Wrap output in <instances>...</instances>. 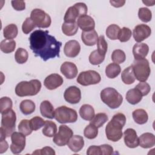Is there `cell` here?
I'll return each mask as SVG.
<instances>
[{
  "instance_id": "6da1fadb",
  "label": "cell",
  "mask_w": 155,
  "mask_h": 155,
  "mask_svg": "<svg viewBox=\"0 0 155 155\" xmlns=\"http://www.w3.org/2000/svg\"><path fill=\"white\" fill-rule=\"evenodd\" d=\"M30 48L36 56H39L44 61L55 57H59L62 42L49 35L47 30H36L30 36Z\"/></svg>"
},
{
  "instance_id": "7a4b0ae2",
  "label": "cell",
  "mask_w": 155,
  "mask_h": 155,
  "mask_svg": "<svg viewBox=\"0 0 155 155\" xmlns=\"http://www.w3.org/2000/svg\"><path fill=\"white\" fill-rule=\"evenodd\" d=\"M126 123V117L121 113L114 114L105 127L107 138L111 141L117 142L122 137V128Z\"/></svg>"
},
{
  "instance_id": "3957f363",
  "label": "cell",
  "mask_w": 155,
  "mask_h": 155,
  "mask_svg": "<svg viewBox=\"0 0 155 155\" xmlns=\"http://www.w3.org/2000/svg\"><path fill=\"white\" fill-rule=\"evenodd\" d=\"M1 114L0 140H3L11 136L15 130L16 116L15 112L12 109L4 111Z\"/></svg>"
},
{
  "instance_id": "277c9868",
  "label": "cell",
  "mask_w": 155,
  "mask_h": 155,
  "mask_svg": "<svg viewBox=\"0 0 155 155\" xmlns=\"http://www.w3.org/2000/svg\"><path fill=\"white\" fill-rule=\"evenodd\" d=\"M41 88V83L38 79L21 81L15 87V93L19 97L36 95Z\"/></svg>"
},
{
  "instance_id": "5b68a950",
  "label": "cell",
  "mask_w": 155,
  "mask_h": 155,
  "mask_svg": "<svg viewBox=\"0 0 155 155\" xmlns=\"http://www.w3.org/2000/svg\"><path fill=\"white\" fill-rule=\"evenodd\" d=\"M100 96L102 101L112 109L119 107L123 101L122 95L116 89L111 87L103 89Z\"/></svg>"
},
{
  "instance_id": "8992f818",
  "label": "cell",
  "mask_w": 155,
  "mask_h": 155,
  "mask_svg": "<svg viewBox=\"0 0 155 155\" xmlns=\"http://www.w3.org/2000/svg\"><path fill=\"white\" fill-rule=\"evenodd\" d=\"M135 78L140 82H145L151 73V69L148 61L144 58L134 59L131 65Z\"/></svg>"
},
{
  "instance_id": "52a82bcc",
  "label": "cell",
  "mask_w": 155,
  "mask_h": 155,
  "mask_svg": "<svg viewBox=\"0 0 155 155\" xmlns=\"http://www.w3.org/2000/svg\"><path fill=\"white\" fill-rule=\"evenodd\" d=\"M54 118L61 124L73 123L78 119V114L74 109L61 106L54 110Z\"/></svg>"
},
{
  "instance_id": "ba28073f",
  "label": "cell",
  "mask_w": 155,
  "mask_h": 155,
  "mask_svg": "<svg viewBox=\"0 0 155 155\" xmlns=\"http://www.w3.org/2000/svg\"><path fill=\"white\" fill-rule=\"evenodd\" d=\"M88 8L87 5L83 2L76 3L71 7H70L65 12L64 20L67 22H76L78 18L85 15L87 13Z\"/></svg>"
},
{
  "instance_id": "9c48e42d",
  "label": "cell",
  "mask_w": 155,
  "mask_h": 155,
  "mask_svg": "<svg viewBox=\"0 0 155 155\" xmlns=\"http://www.w3.org/2000/svg\"><path fill=\"white\" fill-rule=\"evenodd\" d=\"M30 18L36 26L39 28H48L50 26L51 22L50 16L44 10L39 8H35L31 11Z\"/></svg>"
},
{
  "instance_id": "30bf717a",
  "label": "cell",
  "mask_w": 155,
  "mask_h": 155,
  "mask_svg": "<svg viewBox=\"0 0 155 155\" xmlns=\"http://www.w3.org/2000/svg\"><path fill=\"white\" fill-rule=\"evenodd\" d=\"M101 77L99 73L94 70H87L82 71L77 78V82L81 85L88 86L94 85L100 82Z\"/></svg>"
},
{
  "instance_id": "8fae6325",
  "label": "cell",
  "mask_w": 155,
  "mask_h": 155,
  "mask_svg": "<svg viewBox=\"0 0 155 155\" xmlns=\"http://www.w3.org/2000/svg\"><path fill=\"white\" fill-rule=\"evenodd\" d=\"M73 136L72 130L65 125H61L59 127L58 133L53 136V142L59 146H64L67 145L70 138Z\"/></svg>"
},
{
  "instance_id": "7c38bea8",
  "label": "cell",
  "mask_w": 155,
  "mask_h": 155,
  "mask_svg": "<svg viewBox=\"0 0 155 155\" xmlns=\"http://www.w3.org/2000/svg\"><path fill=\"white\" fill-rule=\"evenodd\" d=\"M25 136L20 132L14 131L11 135L12 143L10 148L13 154L21 153L25 147Z\"/></svg>"
},
{
  "instance_id": "4fadbf2b",
  "label": "cell",
  "mask_w": 155,
  "mask_h": 155,
  "mask_svg": "<svg viewBox=\"0 0 155 155\" xmlns=\"http://www.w3.org/2000/svg\"><path fill=\"white\" fill-rule=\"evenodd\" d=\"M151 34V28L148 25L142 24L136 25L133 31V35L134 40L140 43L148 38Z\"/></svg>"
},
{
  "instance_id": "5bb4252c",
  "label": "cell",
  "mask_w": 155,
  "mask_h": 155,
  "mask_svg": "<svg viewBox=\"0 0 155 155\" xmlns=\"http://www.w3.org/2000/svg\"><path fill=\"white\" fill-rule=\"evenodd\" d=\"M64 97L65 100L70 104H78L81 99V90L76 86H70L65 90Z\"/></svg>"
},
{
  "instance_id": "9a60e30c",
  "label": "cell",
  "mask_w": 155,
  "mask_h": 155,
  "mask_svg": "<svg viewBox=\"0 0 155 155\" xmlns=\"http://www.w3.org/2000/svg\"><path fill=\"white\" fill-rule=\"evenodd\" d=\"M124 140L127 147L134 148L139 146V137L136 131L133 128H128L124 133Z\"/></svg>"
},
{
  "instance_id": "2e32d148",
  "label": "cell",
  "mask_w": 155,
  "mask_h": 155,
  "mask_svg": "<svg viewBox=\"0 0 155 155\" xmlns=\"http://www.w3.org/2000/svg\"><path fill=\"white\" fill-rule=\"evenodd\" d=\"M63 82L64 80L61 76L57 73H53L45 78L44 85L47 89L53 90L62 85Z\"/></svg>"
},
{
  "instance_id": "e0dca14e",
  "label": "cell",
  "mask_w": 155,
  "mask_h": 155,
  "mask_svg": "<svg viewBox=\"0 0 155 155\" xmlns=\"http://www.w3.org/2000/svg\"><path fill=\"white\" fill-rule=\"evenodd\" d=\"M81 51V45L76 40H70L67 42L64 47V52L68 58H75Z\"/></svg>"
},
{
  "instance_id": "ac0fdd59",
  "label": "cell",
  "mask_w": 155,
  "mask_h": 155,
  "mask_svg": "<svg viewBox=\"0 0 155 155\" xmlns=\"http://www.w3.org/2000/svg\"><path fill=\"white\" fill-rule=\"evenodd\" d=\"M62 74L67 79H72L76 77L78 72L76 65L71 62L66 61L64 62L60 68Z\"/></svg>"
},
{
  "instance_id": "d6986e66",
  "label": "cell",
  "mask_w": 155,
  "mask_h": 155,
  "mask_svg": "<svg viewBox=\"0 0 155 155\" xmlns=\"http://www.w3.org/2000/svg\"><path fill=\"white\" fill-rule=\"evenodd\" d=\"M77 24L83 31L94 30L95 27V22L94 19L91 16L87 15L78 18Z\"/></svg>"
},
{
  "instance_id": "ffe728a7",
  "label": "cell",
  "mask_w": 155,
  "mask_h": 155,
  "mask_svg": "<svg viewBox=\"0 0 155 155\" xmlns=\"http://www.w3.org/2000/svg\"><path fill=\"white\" fill-rule=\"evenodd\" d=\"M149 51V47L145 43H137L133 47V54L134 59H144Z\"/></svg>"
},
{
  "instance_id": "44dd1931",
  "label": "cell",
  "mask_w": 155,
  "mask_h": 155,
  "mask_svg": "<svg viewBox=\"0 0 155 155\" xmlns=\"http://www.w3.org/2000/svg\"><path fill=\"white\" fill-rule=\"evenodd\" d=\"M81 39L85 45L87 46H93L97 44L98 35L95 30L82 31L81 33Z\"/></svg>"
},
{
  "instance_id": "7402d4cb",
  "label": "cell",
  "mask_w": 155,
  "mask_h": 155,
  "mask_svg": "<svg viewBox=\"0 0 155 155\" xmlns=\"http://www.w3.org/2000/svg\"><path fill=\"white\" fill-rule=\"evenodd\" d=\"M139 145L143 148H150L155 145V136L151 133H145L139 137Z\"/></svg>"
},
{
  "instance_id": "603a6c76",
  "label": "cell",
  "mask_w": 155,
  "mask_h": 155,
  "mask_svg": "<svg viewBox=\"0 0 155 155\" xmlns=\"http://www.w3.org/2000/svg\"><path fill=\"white\" fill-rule=\"evenodd\" d=\"M67 145L72 151L77 153L81 151L84 147V139L81 136L79 135L73 136L69 140Z\"/></svg>"
},
{
  "instance_id": "cb8c5ba5",
  "label": "cell",
  "mask_w": 155,
  "mask_h": 155,
  "mask_svg": "<svg viewBox=\"0 0 155 155\" xmlns=\"http://www.w3.org/2000/svg\"><path fill=\"white\" fill-rule=\"evenodd\" d=\"M40 111L42 116L48 118L53 119L54 116V110L52 104L48 101H44L40 105Z\"/></svg>"
},
{
  "instance_id": "d4e9b609",
  "label": "cell",
  "mask_w": 155,
  "mask_h": 155,
  "mask_svg": "<svg viewBox=\"0 0 155 155\" xmlns=\"http://www.w3.org/2000/svg\"><path fill=\"white\" fill-rule=\"evenodd\" d=\"M142 94L141 92L136 88L129 90L126 94V99L128 103L132 105L138 104L142 99Z\"/></svg>"
},
{
  "instance_id": "484cf974",
  "label": "cell",
  "mask_w": 155,
  "mask_h": 155,
  "mask_svg": "<svg viewBox=\"0 0 155 155\" xmlns=\"http://www.w3.org/2000/svg\"><path fill=\"white\" fill-rule=\"evenodd\" d=\"M79 114L84 120L90 121L95 115L94 110L91 105L84 104L79 109Z\"/></svg>"
},
{
  "instance_id": "4316f807",
  "label": "cell",
  "mask_w": 155,
  "mask_h": 155,
  "mask_svg": "<svg viewBox=\"0 0 155 155\" xmlns=\"http://www.w3.org/2000/svg\"><path fill=\"white\" fill-rule=\"evenodd\" d=\"M132 116L136 123L142 125L148 121V116L146 111L143 109H136L132 113Z\"/></svg>"
},
{
  "instance_id": "83f0119b",
  "label": "cell",
  "mask_w": 155,
  "mask_h": 155,
  "mask_svg": "<svg viewBox=\"0 0 155 155\" xmlns=\"http://www.w3.org/2000/svg\"><path fill=\"white\" fill-rule=\"evenodd\" d=\"M121 79L122 82L127 85H130L134 82L136 78L131 65L124 69L121 74Z\"/></svg>"
},
{
  "instance_id": "f1b7e54d",
  "label": "cell",
  "mask_w": 155,
  "mask_h": 155,
  "mask_svg": "<svg viewBox=\"0 0 155 155\" xmlns=\"http://www.w3.org/2000/svg\"><path fill=\"white\" fill-rule=\"evenodd\" d=\"M35 104L31 100L25 99L22 101L19 105V108L22 114L28 115L33 113L35 110Z\"/></svg>"
},
{
  "instance_id": "f546056e",
  "label": "cell",
  "mask_w": 155,
  "mask_h": 155,
  "mask_svg": "<svg viewBox=\"0 0 155 155\" xmlns=\"http://www.w3.org/2000/svg\"><path fill=\"white\" fill-rule=\"evenodd\" d=\"M62 31L66 36H71L74 35L78 30V26L77 22H64L62 25Z\"/></svg>"
},
{
  "instance_id": "4dcf8cb0",
  "label": "cell",
  "mask_w": 155,
  "mask_h": 155,
  "mask_svg": "<svg viewBox=\"0 0 155 155\" xmlns=\"http://www.w3.org/2000/svg\"><path fill=\"white\" fill-rule=\"evenodd\" d=\"M121 68L119 64L111 63L108 64L105 68V74L110 79L116 78L120 73Z\"/></svg>"
},
{
  "instance_id": "1f68e13d",
  "label": "cell",
  "mask_w": 155,
  "mask_h": 155,
  "mask_svg": "<svg viewBox=\"0 0 155 155\" xmlns=\"http://www.w3.org/2000/svg\"><path fill=\"white\" fill-rule=\"evenodd\" d=\"M42 132V134L47 137H53L57 132V126L56 124L52 121L45 120Z\"/></svg>"
},
{
  "instance_id": "d6a6232c",
  "label": "cell",
  "mask_w": 155,
  "mask_h": 155,
  "mask_svg": "<svg viewBox=\"0 0 155 155\" xmlns=\"http://www.w3.org/2000/svg\"><path fill=\"white\" fill-rule=\"evenodd\" d=\"M18 30L16 25L10 24L4 28L3 34L4 37L6 39H12L17 36Z\"/></svg>"
},
{
  "instance_id": "836d02e7",
  "label": "cell",
  "mask_w": 155,
  "mask_h": 155,
  "mask_svg": "<svg viewBox=\"0 0 155 155\" xmlns=\"http://www.w3.org/2000/svg\"><path fill=\"white\" fill-rule=\"evenodd\" d=\"M16 47V42L13 39H4L0 44L1 50L5 53L13 52Z\"/></svg>"
},
{
  "instance_id": "e575fe53",
  "label": "cell",
  "mask_w": 155,
  "mask_h": 155,
  "mask_svg": "<svg viewBox=\"0 0 155 155\" xmlns=\"http://www.w3.org/2000/svg\"><path fill=\"white\" fill-rule=\"evenodd\" d=\"M108 120V116L104 113H99L94 115V117L90 121V124L97 128L101 127Z\"/></svg>"
},
{
  "instance_id": "d590c367",
  "label": "cell",
  "mask_w": 155,
  "mask_h": 155,
  "mask_svg": "<svg viewBox=\"0 0 155 155\" xmlns=\"http://www.w3.org/2000/svg\"><path fill=\"white\" fill-rule=\"evenodd\" d=\"M15 61L17 63L22 64L25 63L28 58V53L27 51L22 48H19L15 54Z\"/></svg>"
},
{
  "instance_id": "8d00e7d4",
  "label": "cell",
  "mask_w": 155,
  "mask_h": 155,
  "mask_svg": "<svg viewBox=\"0 0 155 155\" xmlns=\"http://www.w3.org/2000/svg\"><path fill=\"white\" fill-rule=\"evenodd\" d=\"M120 29V27L117 25L111 24L106 29V35L111 40L118 39V35Z\"/></svg>"
},
{
  "instance_id": "74e56055",
  "label": "cell",
  "mask_w": 155,
  "mask_h": 155,
  "mask_svg": "<svg viewBox=\"0 0 155 155\" xmlns=\"http://www.w3.org/2000/svg\"><path fill=\"white\" fill-rule=\"evenodd\" d=\"M98 134V128L90 123L84 130V136L89 139H93L97 137Z\"/></svg>"
},
{
  "instance_id": "f35d334b",
  "label": "cell",
  "mask_w": 155,
  "mask_h": 155,
  "mask_svg": "<svg viewBox=\"0 0 155 155\" xmlns=\"http://www.w3.org/2000/svg\"><path fill=\"white\" fill-rule=\"evenodd\" d=\"M18 130L20 133H22L25 136L30 134L33 130L30 127V120L27 119L22 120L18 125Z\"/></svg>"
},
{
  "instance_id": "ab89813d",
  "label": "cell",
  "mask_w": 155,
  "mask_h": 155,
  "mask_svg": "<svg viewBox=\"0 0 155 155\" xmlns=\"http://www.w3.org/2000/svg\"><path fill=\"white\" fill-rule=\"evenodd\" d=\"M126 59V55L124 51L120 49H117L113 51L111 54V60L116 64H122Z\"/></svg>"
},
{
  "instance_id": "60d3db41",
  "label": "cell",
  "mask_w": 155,
  "mask_h": 155,
  "mask_svg": "<svg viewBox=\"0 0 155 155\" xmlns=\"http://www.w3.org/2000/svg\"><path fill=\"white\" fill-rule=\"evenodd\" d=\"M138 16L142 22H148L152 18V13L148 8L141 7L139 9Z\"/></svg>"
},
{
  "instance_id": "b9f144b4",
  "label": "cell",
  "mask_w": 155,
  "mask_h": 155,
  "mask_svg": "<svg viewBox=\"0 0 155 155\" xmlns=\"http://www.w3.org/2000/svg\"><path fill=\"white\" fill-rule=\"evenodd\" d=\"M105 59V56H103L98 53L97 50H94L89 56V61L92 65H97L101 64Z\"/></svg>"
},
{
  "instance_id": "7bdbcfd3",
  "label": "cell",
  "mask_w": 155,
  "mask_h": 155,
  "mask_svg": "<svg viewBox=\"0 0 155 155\" xmlns=\"http://www.w3.org/2000/svg\"><path fill=\"white\" fill-rule=\"evenodd\" d=\"M97 51L101 54L105 56L106 54V53L107 51L108 48V45L107 42L105 39V37L104 35H101L98 38V40L97 42Z\"/></svg>"
},
{
  "instance_id": "ee69618b",
  "label": "cell",
  "mask_w": 155,
  "mask_h": 155,
  "mask_svg": "<svg viewBox=\"0 0 155 155\" xmlns=\"http://www.w3.org/2000/svg\"><path fill=\"white\" fill-rule=\"evenodd\" d=\"M132 35V32L129 28L127 27H123L120 29L119 35H118V39L121 42H125L130 40Z\"/></svg>"
},
{
  "instance_id": "f6af8a7d",
  "label": "cell",
  "mask_w": 155,
  "mask_h": 155,
  "mask_svg": "<svg viewBox=\"0 0 155 155\" xmlns=\"http://www.w3.org/2000/svg\"><path fill=\"white\" fill-rule=\"evenodd\" d=\"M13 102L8 97H2L0 99V112L2 113L4 111L12 109Z\"/></svg>"
},
{
  "instance_id": "bcb514c9",
  "label": "cell",
  "mask_w": 155,
  "mask_h": 155,
  "mask_svg": "<svg viewBox=\"0 0 155 155\" xmlns=\"http://www.w3.org/2000/svg\"><path fill=\"white\" fill-rule=\"evenodd\" d=\"M45 120L39 116H35L30 120V124L32 130L36 131L45 125Z\"/></svg>"
},
{
  "instance_id": "7dc6e473",
  "label": "cell",
  "mask_w": 155,
  "mask_h": 155,
  "mask_svg": "<svg viewBox=\"0 0 155 155\" xmlns=\"http://www.w3.org/2000/svg\"><path fill=\"white\" fill-rule=\"evenodd\" d=\"M36 25L33 21V20L30 18H27L24 21L22 25V30L24 34H28L31 31H32L35 27Z\"/></svg>"
},
{
  "instance_id": "c3c4849f",
  "label": "cell",
  "mask_w": 155,
  "mask_h": 155,
  "mask_svg": "<svg viewBox=\"0 0 155 155\" xmlns=\"http://www.w3.org/2000/svg\"><path fill=\"white\" fill-rule=\"evenodd\" d=\"M135 88H137L141 92L143 96L147 95L150 93V90H151V87H150V85L145 82H139L135 87Z\"/></svg>"
},
{
  "instance_id": "681fc988",
  "label": "cell",
  "mask_w": 155,
  "mask_h": 155,
  "mask_svg": "<svg viewBox=\"0 0 155 155\" xmlns=\"http://www.w3.org/2000/svg\"><path fill=\"white\" fill-rule=\"evenodd\" d=\"M32 154H50L54 155L55 151L50 147H45L41 150H36L33 152Z\"/></svg>"
},
{
  "instance_id": "f907efd6",
  "label": "cell",
  "mask_w": 155,
  "mask_h": 155,
  "mask_svg": "<svg viewBox=\"0 0 155 155\" xmlns=\"http://www.w3.org/2000/svg\"><path fill=\"white\" fill-rule=\"evenodd\" d=\"M11 3L13 8L17 11H22L25 8V3L24 1H12Z\"/></svg>"
},
{
  "instance_id": "816d5d0a",
  "label": "cell",
  "mask_w": 155,
  "mask_h": 155,
  "mask_svg": "<svg viewBox=\"0 0 155 155\" xmlns=\"http://www.w3.org/2000/svg\"><path fill=\"white\" fill-rule=\"evenodd\" d=\"M88 155H102L100 146L92 145L88 147L87 151Z\"/></svg>"
},
{
  "instance_id": "f5cc1de1",
  "label": "cell",
  "mask_w": 155,
  "mask_h": 155,
  "mask_svg": "<svg viewBox=\"0 0 155 155\" xmlns=\"http://www.w3.org/2000/svg\"><path fill=\"white\" fill-rule=\"evenodd\" d=\"M102 155H110L113 153V148L108 144L100 145Z\"/></svg>"
},
{
  "instance_id": "db71d44e",
  "label": "cell",
  "mask_w": 155,
  "mask_h": 155,
  "mask_svg": "<svg viewBox=\"0 0 155 155\" xmlns=\"http://www.w3.org/2000/svg\"><path fill=\"white\" fill-rule=\"evenodd\" d=\"M8 148V143L6 142L5 139L0 140V153L2 154L5 152Z\"/></svg>"
},
{
  "instance_id": "11a10c76",
  "label": "cell",
  "mask_w": 155,
  "mask_h": 155,
  "mask_svg": "<svg viewBox=\"0 0 155 155\" xmlns=\"http://www.w3.org/2000/svg\"><path fill=\"white\" fill-rule=\"evenodd\" d=\"M110 3L113 7L118 8L123 6L125 3V1H110Z\"/></svg>"
},
{
  "instance_id": "9f6ffc18",
  "label": "cell",
  "mask_w": 155,
  "mask_h": 155,
  "mask_svg": "<svg viewBox=\"0 0 155 155\" xmlns=\"http://www.w3.org/2000/svg\"><path fill=\"white\" fill-rule=\"evenodd\" d=\"M142 2H143V3H144L147 6H152L155 3V1H143Z\"/></svg>"
}]
</instances>
